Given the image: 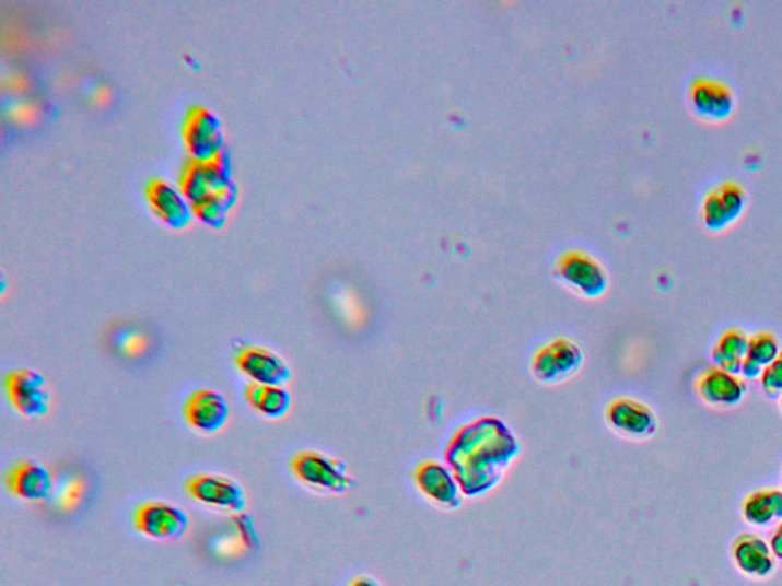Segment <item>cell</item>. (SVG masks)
I'll use <instances>...</instances> for the list:
<instances>
[{
  "label": "cell",
  "mask_w": 782,
  "mask_h": 586,
  "mask_svg": "<svg viewBox=\"0 0 782 586\" xmlns=\"http://www.w3.org/2000/svg\"><path fill=\"white\" fill-rule=\"evenodd\" d=\"M518 454L520 445L510 427L500 420L481 418L457 431L445 458L462 493L480 496L500 483Z\"/></svg>",
  "instance_id": "1"
},
{
  "label": "cell",
  "mask_w": 782,
  "mask_h": 586,
  "mask_svg": "<svg viewBox=\"0 0 782 586\" xmlns=\"http://www.w3.org/2000/svg\"><path fill=\"white\" fill-rule=\"evenodd\" d=\"M179 187L202 222L214 227L222 226L237 200L225 146L208 160L188 157L180 172Z\"/></svg>",
  "instance_id": "2"
},
{
  "label": "cell",
  "mask_w": 782,
  "mask_h": 586,
  "mask_svg": "<svg viewBox=\"0 0 782 586\" xmlns=\"http://www.w3.org/2000/svg\"><path fill=\"white\" fill-rule=\"evenodd\" d=\"M289 466L296 480L314 491L341 495L354 485L348 465L319 450H300Z\"/></svg>",
  "instance_id": "3"
},
{
  "label": "cell",
  "mask_w": 782,
  "mask_h": 586,
  "mask_svg": "<svg viewBox=\"0 0 782 586\" xmlns=\"http://www.w3.org/2000/svg\"><path fill=\"white\" fill-rule=\"evenodd\" d=\"M3 388L8 402L26 419L45 418L51 411L52 396L44 374L31 368L7 373Z\"/></svg>",
  "instance_id": "4"
},
{
  "label": "cell",
  "mask_w": 782,
  "mask_h": 586,
  "mask_svg": "<svg viewBox=\"0 0 782 586\" xmlns=\"http://www.w3.org/2000/svg\"><path fill=\"white\" fill-rule=\"evenodd\" d=\"M583 350L569 339H555L532 358L530 372L542 385H560L575 377L583 366Z\"/></svg>",
  "instance_id": "5"
},
{
  "label": "cell",
  "mask_w": 782,
  "mask_h": 586,
  "mask_svg": "<svg viewBox=\"0 0 782 586\" xmlns=\"http://www.w3.org/2000/svg\"><path fill=\"white\" fill-rule=\"evenodd\" d=\"M184 492L191 500L218 511L241 513L246 507L244 488L233 478L218 473H195L184 483Z\"/></svg>",
  "instance_id": "6"
},
{
  "label": "cell",
  "mask_w": 782,
  "mask_h": 586,
  "mask_svg": "<svg viewBox=\"0 0 782 586\" xmlns=\"http://www.w3.org/2000/svg\"><path fill=\"white\" fill-rule=\"evenodd\" d=\"M133 526L155 541H177L187 534L190 519L183 508L164 501H145L133 512Z\"/></svg>",
  "instance_id": "7"
},
{
  "label": "cell",
  "mask_w": 782,
  "mask_h": 586,
  "mask_svg": "<svg viewBox=\"0 0 782 586\" xmlns=\"http://www.w3.org/2000/svg\"><path fill=\"white\" fill-rule=\"evenodd\" d=\"M606 422L612 433L635 442L653 437L658 430L656 412L631 397L611 400L606 410Z\"/></svg>",
  "instance_id": "8"
},
{
  "label": "cell",
  "mask_w": 782,
  "mask_h": 586,
  "mask_svg": "<svg viewBox=\"0 0 782 586\" xmlns=\"http://www.w3.org/2000/svg\"><path fill=\"white\" fill-rule=\"evenodd\" d=\"M183 138L188 153L196 160H208L223 146L221 122L202 104H192L185 112Z\"/></svg>",
  "instance_id": "9"
},
{
  "label": "cell",
  "mask_w": 782,
  "mask_h": 586,
  "mask_svg": "<svg viewBox=\"0 0 782 586\" xmlns=\"http://www.w3.org/2000/svg\"><path fill=\"white\" fill-rule=\"evenodd\" d=\"M416 489L423 499L443 512H454L464 503L462 489L453 473L437 461H423L413 472Z\"/></svg>",
  "instance_id": "10"
},
{
  "label": "cell",
  "mask_w": 782,
  "mask_h": 586,
  "mask_svg": "<svg viewBox=\"0 0 782 586\" xmlns=\"http://www.w3.org/2000/svg\"><path fill=\"white\" fill-rule=\"evenodd\" d=\"M238 372L253 384L284 387L292 379V370L283 358L259 345H246L234 358Z\"/></svg>",
  "instance_id": "11"
},
{
  "label": "cell",
  "mask_w": 782,
  "mask_h": 586,
  "mask_svg": "<svg viewBox=\"0 0 782 586\" xmlns=\"http://www.w3.org/2000/svg\"><path fill=\"white\" fill-rule=\"evenodd\" d=\"M184 419L200 434H215L229 422L230 405L215 389H196L185 400Z\"/></svg>",
  "instance_id": "12"
},
{
  "label": "cell",
  "mask_w": 782,
  "mask_h": 586,
  "mask_svg": "<svg viewBox=\"0 0 782 586\" xmlns=\"http://www.w3.org/2000/svg\"><path fill=\"white\" fill-rule=\"evenodd\" d=\"M747 202V192L734 180L716 184L708 191L701 203V219L712 231L724 230L742 215Z\"/></svg>",
  "instance_id": "13"
},
{
  "label": "cell",
  "mask_w": 782,
  "mask_h": 586,
  "mask_svg": "<svg viewBox=\"0 0 782 586\" xmlns=\"http://www.w3.org/2000/svg\"><path fill=\"white\" fill-rule=\"evenodd\" d=\"M697 396L701 402L714 408L737 407L747 392V385L738 374L724 372L719 366L711 365L701 370L695 384Z\"/></svg>",
  "instance_id": "14"
},
{
  "label": "cell",
  "mask_w": 782,
  "mask_h": 586,
  "mask_svg": "<svg viewBox=\"0 0 782 586\" xmlns=\"http://www.w3.org/2000/svg\"><path fill=\"white\" fill-rule=\"evenodd\" d=\"M731 554L738 572L749 579L765 581L775 573L777 558L760 535H738L732 542Z\"/></svg>",
  "instance_id": "15"
},
{
  "label": "cell",
  "mask_w": 782,
  "mask_h": 586,
  "mask_svg": "<svg viewBox=\"0 0 782 586\" xmlns=\"http://www.w3.org/2000/svg\"><path fill=\"white\" fill-rule=\"evenodd\" d=\"M3 483L11 495L23 501H44L51 495L52 477L42 462L21 460L7 470Z\"/></svg>",
  "instance_id": "16"
},
{
  "label": "cell",
  "mask_w": 782,
  "mask_h": 586,
  "mask_svg": "<svg viewBox=\"0 0 782 586\" xmlns=\"http://www.w3.org/2000/svg\"><path fill=\"white\" fill-rule=\"evenodd\" d=\"M689 102L701 118L720 121L730 117L734 110L735 95L724 81L700 77L689 86Z\"/></svg>",
  "instance_id": "17"
},
{
  "label": "cell",
  "mask_w": 782,
  "mask_h": 586,
  "mask_svg": "<svg viewBox=\"0 0 782 586\" xmlns=\"http://www.w3.org/2000/svg\"><path fill=\"white\" fill-rule=\"evenodd\" d=\"M183 192L176 190L171 183L161 177H153L145 185V199L150 210L156 218L163 220L165 225L183 230L191 220V210Z\"/></svg>",
  "instance_id": "18"
},
{
  "label": "cell",
  "mask_w": 782,
  "mask_h": 586,
  "mask_svg": "<svg viewBox=\"0 0 782 586\" xmlns=\"http://www.w3.org/2000/svg\"><path fill=\"white\" fill-rule=\"evenodd\" d=\"M558 272L565 283L576 289L581 295L587 298H598L606 292L608 280L607 273L598 261L581 254H570L562 258Z\"/></svg>",
  "instance_id": "19"
},
{
  "label": "cell",
  "mask_w": 782,
  "mask_h": 586,
  "mask_svg": "<svg viewBox=\"0 0 782 586\" xmlns=\"http://www.w3.org/2000/svg\"><path fill=\"white\" fill-rule=\"evenodd\" d=\"M743 518L752 527L766 528L782 519V491L766 488L750 493L742 507Z\"/></svg>",
  "instance_id": "20"
},
{
  "label": "cell",
  "mask_w": 782,
  "mask_h": 586,
  "mask_svg": "<svg viewBox=\"0 0 782 586\" xmlns=\"http://www.w3.org/2000/svg\"><path fill=\"white\" fill-rule=\"evenodd\" d=\"M244 396L249 407L264 418L283 419L292 408L291 392L284 387H272V385H259L252 382L246 385Z\"/></svg>",
  "instance_id": "21"
},
{
  "label": "cell",
  "mask_w": 782,
  "mask_h": 586,
  "mask_svg": "<svg viewBox=\"0 0 782 586\" xmlns=\"http://www.w3.org/2000/svg\"><path fill=\"white\" fill-rule=\"evenodd\" d=\"M747 344H749V337L745 331L726 330L712 347V362L724 372L739 374L746 360Z\"/></svg>",
  "instance_id": "22"
},
{
  "label": "cell",
  "mask_w": 782,
  "mask_h": 586,
  "mask_svg": "<svg viewBox=\"0 0 782 586\" xmlns=\"http://www.w3.org/2000/svg\"><path fill=\"white\" fill-rule=\"evenodd\" d=\"M781 353L780 341L772 331H757L752 337H749V344H747L746 360L755 362L766 368L777 360L778 354Z\"/></svg>",
  "instance_id": "23"
},
{
  "label": "cell",
  "mask_w": 782,
  "mask_h": 586,
  "mask_svg": "<svg viewBox=\"0 0 782 586\" xmlns=\"http://www.w3.org/2000/svg\"><path fill=\"white\" fill-rule=\"evenodd\" d=\"M5 117L14 121V125L31 126L36 125L40 118V107L30 99H13L5 106Z\"/></svg>",
  "instance_id": "24"
},
{
  "label": "cell",
  "mask_w": 782,
  "mask_h": 586,
  "mask_svg": "<svg viewBox=\"0 0 782 586\" xmlns=\"http://www.w3.org/2000/svg\"><path fill=\"white\" fill-rule=\"evenodd\" d=\"M762 391L769 397L782 396V350L777 360L770 362L760 376Z\"/></svg>",
  "instance_id": "25"
},
{
  "label": "cell",
  "mask_w": 782,
  "mask_h": 586,
  "mask_svg": "<svg viewBox=\"0 0 782 586\" xmlns=\"http://www.w3.org/2000/svg\"><path fill=\"white\" fill-rule=\"evenodd\" d=\"M769 546L777 561H782V519L777 524L775 530L770 536Z\"/></svg>",
  "instance_id": "26"
},
{
  "label": "cell",
  "mask_w": 782,
  "mask_h": 586,
  "mask_svg": "<svg viewBox=\"0 0 782 586\" xmlns=\"http://www.w3.org/2000/svg\"><path fill=\"white\" fill-rule=\"evenodd\" d=\"M762 370L765 368H762V366L758 364H755V362L745 360V362H743L742 372H739V374H742L743 379L755 380L760 379Z\"/></svg>",
  "instance_id": "27"
},
{
  "label": "cell",
  "mask_w": 782,
  "mask_h": 586,
  "mask_svg": "<svg viewBox=\"0 0 782 586\" xmlns=\"http://www.w3.org/2000/svg\"><path fill=\"white\" fill-rule=\"evenodd\" d=\"M92 99H94L96 104L109 102V89L104 86L95 87L94 94H92Z\"/></svg>",
  "instance_id": "28"
},
{
  "label": "cell",
  "mask_w": 782,
  "mask_h": 586,
  "mask_svg": "<svg viewBox=\"0 0 782 586\" xmlns=\"http://www.w3.org/2000/svg\"><path fill=\"white\" fill-rule=\"evenodd\" d=\"M349 586H381L380 582L370 576H360L350 582Z\"/></svg>",
  "instance_id": "29"
},
{
  "label": "cell",
  "mask_w": 782,
  "mask_h": 586,
  "mask_svg": "<svg viewBox=\"0 0 782 586\" xmlns=\"http://www.w3.org/2000/svg\"><path fill=\"white\" fill-rule=\"evenodd\" d=\"M780 405H781V410H782V396H781V399H780Z\"/></svg>",
  "instance_id": "30"
}]
</instances>
